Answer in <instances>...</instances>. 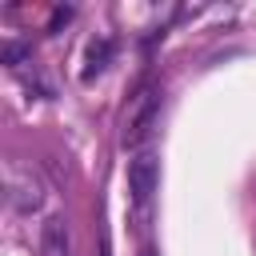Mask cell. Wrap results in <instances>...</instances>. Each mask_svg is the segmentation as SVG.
<instances>
[{"label":"cell","mask_w":256,"mask_h":256,"mask_svg":"<svg viewBox=\"0 0 256 256\" xmlns=\"http://www.w3.org/2000/svg\"><path fill=\"white\" fill-rule=\"evenodd\" d=\"M156 120H160V88L148 80L132 92L128 108H124V120H120V144L124 148H140L148 144V136L156 132Z\"/></svg>","instance_id":"6da1fadb"},{"label":"cell","mask_w":256,"mask_h":256,"mask_svg":"<svg viewBox=\"0 0 256 256\" xmlns=\"http://www.w3.org/2000/svg\"><path fill=\"white\" fill-rule=\"evenodd\" d=\"M8 200H12L16 212H36V208L44 204V184H40V176H36L32 168L12 164V168H8Z\"/></svg>","instance_id":"7a4b0ae2"},{"label":"cell","mask_w":256,"mask_h":256,"mask_svg":"<svg viewBox=\"0 0 256 256\" xmlns=\"http://www.w3.org/2000/svg\"><path fill=\"white\" fill-rule=\"evenodd\" d=\"M156 180H160L156 156H152V152H136V156L128 160V192H132V204H136V208H144V204L152 200Z\"/></svg>","instance_id":"3957f363"},{"label":"cell","mask_w":256,"mask_h":256,"mask_svg":"<svg viewBox=\"0 0 256 256\" xmlns=\"http://www.w3.org/2000/svg\"><path fill=\"white\" fill-rule=\"evenodd\" d=\"M40 256H72V236L64 216H48L40 228Z\"/></svg>","instance_id":"277c9868"},{"label":"cell","mask_w":256,"mask_h":256,"mask_svg":"<svg viewBox=\"0 0 256 256\" xmlns=\"http://www.w3.org/2000/svg\"><path fill=\"white\" fill-rule=\"evenodd\" d=\"M108 56H112V40H92L88 44V68H84V80H92L96 72H104V64H108Z\"/></svg>","instance_id":"5b68a950"},{"label":"cell","mask_w":256,"mask_h":256,"mask_svg":"<svg viewBox=\"0 0 256 256\" xmlns=\"http://www.w3.org/2000/svg\"><path fill=\"white\" fill-rule=\"evenodd\" d=\"M0 56H4V64H8V68H20V60L28 56V48H24V44H16V40H8Z\"/></svg>","instance_id":"8992f818"},{"label":"cell","mask_w":256,"mask_h":256,"mask_svg":"<svg viewBox=\"0 0 256 256\" xmlns=\"http://www.w3.org/2000/svg\"><path fill=\"white\" fill-rule=\"evenodd\" d=\"M140 256H156V252H152V248H144V252H140Z\"/></svg>","instance_id":"52a82bcc"}]
</instances>
